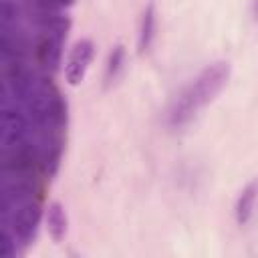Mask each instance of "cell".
Wrapping results in <instances>:
<instances>
[{
  "label": "cell",
  "instance_id": "cell-12",
  "mask_svg": "<svg viewBox=\"0 0 258 258\" xmlns=\"http://www.w3.org/2000/svg\"><path fill=\"white\" fill-rule=\"evenodd\" d=\"M155 24H157V12H155V2H147V6L143 8L141 14V22H139V34H137V50L139 54L147 52L153 44L155 38Z\"/></svg>",
  "mask_w": 258,
  "mask_h": 258
},
{
  "label": "cell",
  "instance_id": "cell-18",
  "mask_svg": "<svg viewBox=\"0 0 258 258\" xmlns=\"http://www.w3.org/2000/svg\"><path fill=\"white\" fill-rule=\"evenodd\" d=\"M0 20L2 26H12L18 20V6L12 0H2L0 2Z\"/></svg>",
  "mask_w": 258,
  "mask_h": 258
},
{
  "label": "cell",
  "instance_id": "cell-5",
  "mask_svg": "<svg viewBox=\"0 0 258 258\" xmlns=\"http://www.w3.org/2000/svg\"><path fill=\"white\" fill-rule=\"evenodd\" d=\"M95 56V42L91 38H81L73 44L69 58L64 62V79L71 87H77L83 83L91 62Z\"/></svg>",
  "mask_w": 258,
  "mask_h": 258
},
{
  "label": "cell",
  "instance_id": "cell-20",
  "mask_svg": "<svg viewBox=\"0 0 258 258\" xmlns=\"http://www.w3.org/2000/svg\"><path fill=\"white\" fill-rule=\"evenodd\" d=\"M250 10H252V16H254V20H258V0H252V4H250Z\"/></svg>",
  "mask_w": 258,
  "mask_h": 258
},
{
  "label": "cell",
  "instance_id": "cell-3",
  "mask_svg": "<svg viewBox=\"0 0 258 258\" xmlns=\"http://www.w3.org/2000/svg\"><path fill=\"white\" fill-rule=\"evenodd\" d=\"M28 127H30V117L26 113H22L16 105L2 103V109H0V143H2V149L26 141Z\"/></svg>",
  "mask_w": 258,
  "mask_h": 258
},
{
  "label": "cell",
  "instance_id": "cell-15",
  "mask_svg": "<svg viewBox=\"0 0 258 258\" xmlns=\"http://www.w3.org/2000/svg\"><path fill=\"white\" fill-rule=\"evenodd\" d=\"M125 46L123 44H115L107 56V62H105V83L111 85L123 71L125 67Z\"/></svg>",
  "mask_w": 258,
  "mask_h": 258
},
{
  "label": "cell",
  "instance_id": "cell-19",
  "mask_svg": "<svg viewBox=\"0 0 258 258\" xmlns=\"http://www.w3.org/2000/svg\"><path fill=\"white\" fill-rule=\"evenodd\" d=\"M73 4H75V0H38V6L46 12H56V10L73 6Z\"/></svg>",
  "mask_w": 258,
  "mask_h": 258
},
{
  "label": "cell",
  "instance_id": "cell-7",
  "mask_svg": "<svg viewBox=\"0 0 258 258\" xmlns=\"http://www.w3.org/2000/svg\"><path fill=\"white\" fill-rule=\"evenodd\" d=\"M34 183L30 175H8L2 185V212L8 218L18 206L32 200Z\"/></svg>",
  "mask_w": 258,
  "mask_h": 258
},
{
  "label": "cell",
  "instance_id": "cell-4",
  "mask_svg": "<svg viewBox=\"0 0 258 258\" xmlns=\"http://www.w3.org/2000/svg\"><path fill=\"white\" fill-rule=\"evenodd\" d=\"M40 218H42V210L32 200L26 202V204H22V206H18L10 214V230L16 236L18 244L28 246L34 240L36 230H38V224H40Z\"/></svg>",
  "mask_w": 258,
  "mask_h": 258
},
{
  "label": "cell",
  "instance_id": "cell-16",
  "mask_svg": "<svg viewBox=\"0 0 258 258\" xmlns=\"http://www.w3.org/2000/svg\"><path fill=\"white\" fill-rule=\"evenodd\" d=\"M67 121H69V103L54 89L52 91V105H50V127L62 129V127H67Z\"/></svg>",
  "mask_w": 258,
  "mask_h": 258
},
{
  "label": "cell",
  "instance_id": "cell-1",
  "mask_svg": "<svg viewBox=\"0 0 258 258\" xmlns=\"http://www.w3.org/2000/svg\"><path fill=\"white\" fill-rule=\"evenodd\" d=\"M230 75L232 67L228 60H216L202 69V73L171 101L167 109V125L173 129L187 125L202 107H206L220 95V91L228 85Z\"/></svg>",
  "mask_w": 258,
  "mask_h": 258
},
{
  "label": "cell",
  "instance_id": "cell-11",
  "mask_svg": "<svg viewBox=\"0 0 258 258\" xmlns=\"http://www.w3.org/2000/svg\"><path fill=\"white\" fill-rule=\"evenodd\" d=\"M62 149H64V141L60 135H52L44 143V149L40 151V167L46 177L56 175L60 167V159H62Z\"/></svg>",
  "mask_w": 258,
  "mask_h": 258
},
{
  "label": "cell",
  "instance_id": "cell-9",
  "mask_svg": "<svg viewBox=\"0 0 258 258\" xmlns=\"http://www.w3.org/2000/svg\"><path fill=\"white\" fill-rule=\"evenodd\" d=\"M34 54H36V60L48 69V71H56L58 64H60V54H62V40L44 32L36 44H34Z\"/></svg>",
  "mask_w": 258,
  "mask_h": 258
},
{
  "label": "cell",
  "instance_id": "cell-13",
  "mask_svg": "<svg viewBox=\"0 0 258 258\" xmlns=\"http://www.w3.org/2000/svg\"><path fill=\"white\" fill-rule=\"evenodd\" d=\"M256 196H258V183H254V181L248 183L240 191V196L236 200V206H234V218L240 226L250 222L252 212H254V204H256Z\"/></svg>",
  "mask_w": 258,
  "mask_h": 258
},
{
  "label": "cell",
  "instance_id": "cell-14",
  "mask_svg": "<svg viewBox=\"0 0 258 258\" xmlns=\"http://www.w3.org/2000/svg\"><path fill=\"white\" fill-rule=\"evenodd\" d=\"M40 26H42L44 32H48V34L64 40L67 34H69V30H71V18L64 16V14H60L58 10L56 12L42 10V14H40Z\"/></svg>",
  "mask_w": 258,
  "mask_h": 258
},
{
  "label": "cell",
  "instance_id": "cell-2",
  "mask_svg": "<svg viewBox=\"0 0 258 258\" xmlns=\"http://www.w3.org/2000/svg\"><path fill=\"white\" fill-rule=\"evenodd\" d=\"M36 163H40V149H36V145L28 139L18 145L4 147L2 169L6 175H30Z\"/></svg>",
  "mask_w": 258,
  "mask_h": 258
},
{
  "label": "cell",
  "instance_id": "cell-10",
  "mask_svg": "<svg viewBox=\"0 0 258 258\" xmlns=\"http://www.w3.org/2000/svg\"><path fill=\"white\" fill-rule=\"evenodd\" d=\"M44 222H46L48 236L54 242H62L67 232H69V216H67V210H64V206L60 202H50L48 204Z\"/></svg>",
  "mask_w": 258,
  "mask_h": 258
},
{
  "label": "cell",
  "instance_id": "cell-6",
  "mask_svg": "<svg viewBox=\"0 0 258 258\" xmlns=\"http://www.w3.org/2000/svg\"><path fill=\"white\" fill-rule=\"evenodd\" d=\"M34 85H36L34 75L26 69L22 60L4 62V91H8L14 101L24 103L30 91L34 89Z\"/></svg>",
  "mask_w": 258,
  "mask_h": 258
},
{
  "label": "cell",
  "instance_id": "cell-8",
  "mask_svg": "<svg viewBox=\"0 0 258 258\" xmlns=\"http://www.w3.org/2000/svg\"><path fill=\"white\" fill-rule=\"evenodd\" d=\"M52 87L46 83H36L30 95L24 101L26 115L36 127H48L50 125V105H52Z\"/></svg>",
  "mask_w": 258,
  "mask_h": 258
},
{
  "label": "cell",
  "instance_id": "cell-17",
  "mask_svg": "<svg viewBox=\"0 0 258 258\" xmlns=\"http://www.w3.org/2000/svg\"><path fill=\"white\" fill-rule=\"evenodd\" d=\"M16 244H18V240L12 234V230L4 228L0 232V256L2 258H12L16 254Z\"/></svg>",
  "mask_w": 258,
  "mask_h": 258
}]
</instances>
